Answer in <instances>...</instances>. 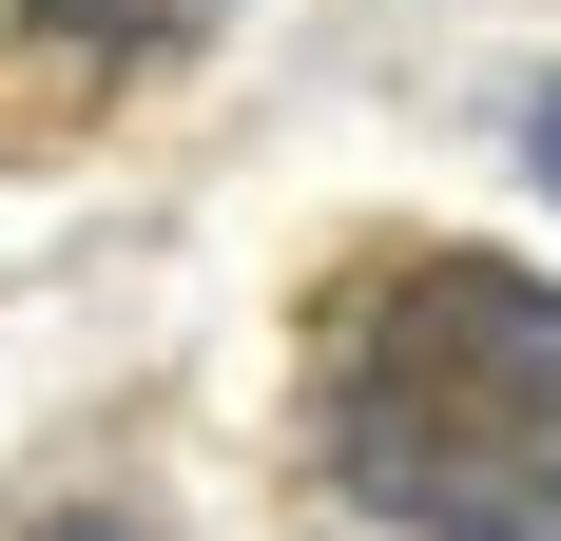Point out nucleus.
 I'll return each mask as SVG.
<instances>
[{
	"instance_id": "7ed1b4c3",
	"label": "nucleus",
	"mask_w": 561,
	"mask_h": 541,
	"mask_svg": "<svg viewBox=\"0 0 561 541\" xmlns=\"http://www.w3.org/2000/svg\"><path fill=\"white\" fill-rule=\"evenodd\" d=\"M39 541H136V522H39Z\"/></svg>"
},
{
	"instance_id": "f257e3e1",
	"label": "nucleus",
	"mask_w": 561,
	"mask_h": 541,
	"mask_svg": "<svg viewBox=\"0 0 561 541\" xmlns=\"http://www.w3.org/2000/svg\"><path fill=\"white\" fill-rule=\"evenodd\" d=\"M330 503L388 541H561V290L407 252L330 310Z\"/></svg>"
},
{
	"instance_id": "20e7f679",
	"label": "nucleus",
	"mask_w": 561,
	"mask_h": 541,
	"mask_svg": "<svg viewBox=\"0 0 561 541\" xmlns=\"http://www.w3.org/2000/svg\"><path fill=\"white\" fill-rule=\"evenodd\" d=\"M542 194H561V97H542Z\"/></svg>"
},
{
	"instance_id": "f03ea898",
	"label": "nucleus",
	"mask_w": 561,
	"mask_h": 541,
	"mask_svg": "<svg viewBox=\"0 0 561 541\" xmlns=\"http://www.w3.org/2000/svg\"><path fill=\"white\" fill-rule=\"evenodd\" d=\"M0 39L58 58V78H98V58H174V39H194V0H0Z\"/></svg>"
}]
</instances>
